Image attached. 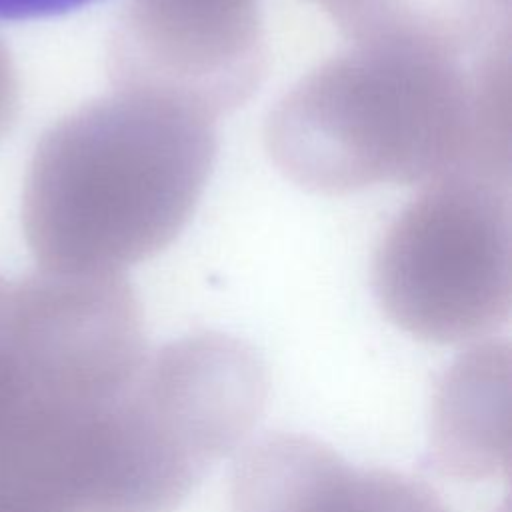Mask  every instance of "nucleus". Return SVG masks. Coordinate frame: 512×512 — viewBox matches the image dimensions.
I'll use <instances>...</instances> for the list:
<instances>
[{
	"mask_svg": "<svg viewBox=\"0 0 512 512\" xmlns=\"http://www.w3.org/2000/svg\"><path fill=\"white\" fill-rule=\"evenodd\" d=\"M438 468L488 478L510 466V346L486 342L462 354L442 376L432 410Z\"/></svg>",
	"mask_w": 512,
	"mask_h": 512,
	"instance_id": "6",
	"label": "nucleus"
},
{
	"mask_svg": "<svg viewBox=\"0 0 512 512\" xmlns=\"http://www.w3.org/2000/svg\"><path fill=\"white\" fill-rule=\"evenodd\" d=\"M94 0H0V20H32L76 10Z\"/></svg>",
	"mask_w": 512,
	"mask_h": 512,
	"instance_id": "8",
	"label": "nucleus"
},
{
	"mask_svg": "<svg viewBox=\"0 0 512 512\" xmlns=\"http://www.w3.org/2000/svg\"><path fill=\"white\" fill-rule=\"evenodd\" d=\"M510 182L454 174L396 216L372 266L386 316L416 338L456 344L492 334L510 314Z\"/></svg>",
	"mask_w": 512,
	"mask_h": 512,
	"instance_id": "4",
	"label": "nucleus"
},
{
	"mask_svg": "<svg viewBox=\"0 0 512 512\" xmlns=\"http://www.w3.org/2000/svg\"><path fill=\"white\" fill-rule=\"evenodd\" d=\"M0 344L64 444L124 394L148 358L142 310L122 274L42 270L10 284Z\"/></svg>",
	"mask_w": 512,
	"mask_h": 512,
	"instance_id": "5",
	"label": "nucleus"
},
{
	"mask_svg": "<svg viewBox=\"0 0 512 512\" xmlns=\"http://www.w3.org/2000/svg\"><path fill=\"white\" fill-rule=\"evenodd\" d=\"M8 286H10V282L0 278V324H2V318H4L6 302H8Z\"/></svg>",
	"mask_w": 512,
	"mask_h": 512,
	"instance_id": "10",
	"label": "nucleus"
},
{
	"mask_svg": "<svg viewBox=\"0 0 512 512\" xmlns=\"http://www.w3.org/2000/svg\"><path fill=\"white\" fill-rule=\"evenodd\" d=\"M264 402V364L238 338L192 334L148 354L82 436L76 512H174L212 464L240 448Z\"/></svg>",
	"mask_w": 512,
	"mask_h": 512,
	"instance_id": "3",
	"label": "nucleus"
},
{
	"mask_svg": "<svg viewBox=\"0 0 512 512\" xmlns=\"http://www.w3.org/2000/svg\"><path fill=\"white\" fill-rule=\"evenodd\" d=\"M0 512H74L48 486L14 472L0 470Z\"/></svg>",
	"mask_w": 512,
	"mask_h": 512,
	"instance_id": "7",
	"label": "nucleus"
},
{
	"mask_svg": "<svg viewBox=\"0 0 512 512\" xmlns=\"http://www.w3.org/2000/svg\"><path fill=\"white\" fill-rule=\"evenodd\" d=\"M12 96H14L12 76H10V70H8V62H6L4 54L0 52V130L6 124V120L10 118Z\"/></svg>",
	"mask_w": 512,
	"mask_h": 512,
	"instance_id": "9",
	"label": "nucleus"
},
{
	"mask_svg": "<svg viewBox=\"0 0 512 512\" xmlns=\"http://www.w3.org/2000/svg\"><path fill=\"white\" fill-rule=\"evenodd\" d=\"M214 118L160 94L116 88L38 144L24 228L42 270L122 274L174 242L216 158Z\"/></svg>",
	"mask_w": 512,
	"mask_h": 512,
	"instance_id": "2",
	"label": "nucleus"
},
{
	"mask_svg": "<svg viewBox=\"0 0 512 512\" xmlns=\"http://www.w3.org/2000/svg\"><path fill=\"white\" fill-rule=\"evenodd\" d=\"M504 512H506V510H504Z\"/></svg>",
	"mask_w": 512,
	"mask_h": 512,
	"instance_id": "11",
	"label": "nucleus"
},
{
	"mask_svg": "<svg viewBox=\"0 0 512 512\" xmlns=\"http://www.w3.org/2000/svg\"><path fill=\"white\" fill-rule=\"evenodd\" d=\"M474 30L412 4L348 40L270 110L272 162L328 196L454 174L510 182L508 34L468 62Z\"/></svg>",
	"mask_w": 512,
	"mask_h": 512,
	"instance_id": "1",
	"label": "nucleus"
}]
</instances>
